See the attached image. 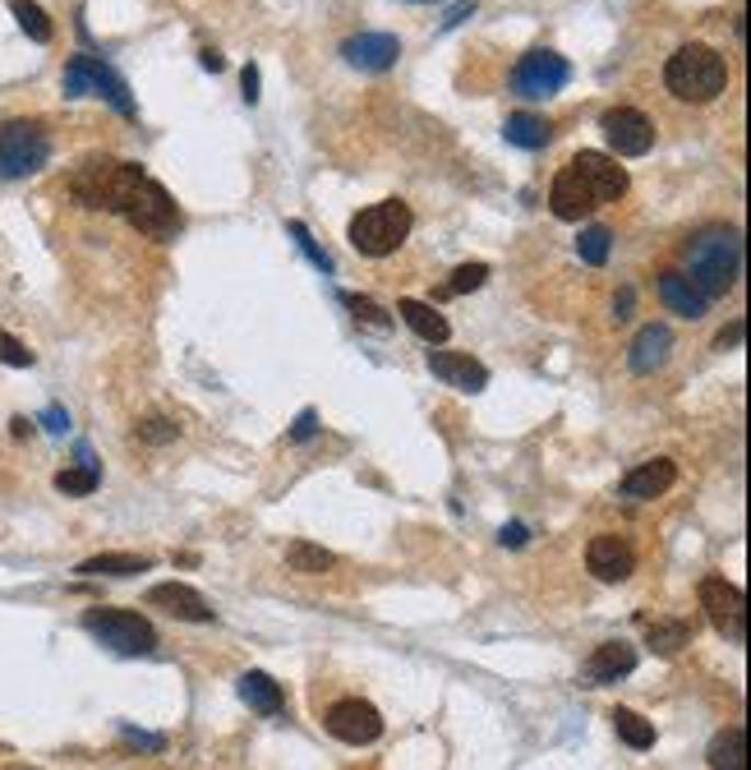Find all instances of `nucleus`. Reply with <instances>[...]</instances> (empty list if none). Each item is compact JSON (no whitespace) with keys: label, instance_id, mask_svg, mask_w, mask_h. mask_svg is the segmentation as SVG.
Masks as SVG:
<instances>
[{"label":"nucleus","instance_id":"79ce46f5","mask_svg":"<svg viewBox=\"0 0 751 770\" xmlns=\"http://www.w3.org/2000/svg\"><path fill=\"white\" fill-rule=\"evenodd\" d=\"M240 88H245V102L254 106L258 102V65H245V70H240Z\"/></svg>","mask_w":751,"mask_h":770},{"label":"nucleus","instance_id":"58836bf2","mask_svg":"<svg viewBox=\"0 0 751 770\" xmlns=\"http://www.w3.org/2000/svg\"><path fill=\"white\" fill-rule=\"evenodd\" d=\"M525 540H530V531H525V521H507L502 531H498V544H502V549H521Z\"/></svg>","mask_w":751,"mask_h":770},{"label":"nucleus","instance_id":"4c0bfd02","mask_svg":"<svg viewBox=\"0 0 751 770\" xmlns=\"http://www.w3.org/2000/svg\"><path fill=\"white\" fill-rule=\"evenodd\" d=\"M120 738H125V747H139V752H166V738L162 734H143V729H120Z\"/></svg>","mask_w":751,"mask_h":770},{"label":"nucleus","instance_id":"412c9836","mask_svg":"<svg viewBox=\"0 0 751 770\" xmlns=\"http://www.w3.org/2000/svg\"><path fill=\"white\" fill-rule=\"evenodd\" d=\"M669 346H673V333H669V327H665V323H646V327L636 333L627 360H632L636 373H655L659 365L669 360Z\"/></svg>","mask_w":751,"mask_h":770},{"label":"nucleus","instance_id":"9d476101","mask_svg":"<svg viewBox=\"0 0 751 770\" xmlns=\"http://www.w3.org/2000/svg\"><path fill=\"white\" fill-rule=\"evenodd\" d=\"M701 609L715 623L719 636H728L733 646L747 642V596L728 582V577H705L701 582Z\"/></svg>","mask_w":751,"mask_h":770},{"label":"nucleus","instance_id":"5701e85b","mask_svg":"<svg viewBox=\"0 0 751 770\" xmlns=\"http://www.w3.org/2000/svg\"><path fill=\"white\" fill-rule=\"evenodd\" d=\"M240 701H245L250 711H258V715H281V711H286V692H281V683H273V678H268V674H258V669L240 674Z\"/></svg>","mask_w":751,"mask_h":770},{"label":"nucleus","instance_id":"393cba45","mask_svg":"<svg viewBox=\"0 0 751 770\" xmlns=\"http://www.w3.org/2000/svg\"><path fill=\"white\" fill-rule=\"evenodd\" d=\"M148 567H152V559H143V554H93L74 572L79 577H135V572H148Z\"/></svg>","mask_w":751,"mask_h":770},{"label":"nucleus","instance_id":"20e7f679","mask_svg":"<svg viewBox=\"0 0 751 770\" xmlns=\"http://www.w3.org/2000/svg\"><path fill=\"white\" fill-rule=\"evenodd\" d=\"M665 83L678 102H715L724 88H728V65L715 47H705V42H688V47H678L665 65Z\"/></svg>","mask_w":751,"mask_h":770},{"label":"nucleus","instance_id":"ddd939ff","mask_svg":"<svg viewBox=\"0 0 751 770\" xmlns=\"http://www.w3.org/2000/svg\"><path fill=\"white\" fill-rule=\"evenodd\" d=\"M327 734L350 743V747H365V743H373L383 734V715H379V706H369V701L346 697L327 711Z\"/></svg>","mask_w":751,"mask_h":770},{"label":"nucleus","instance_id":"423d86ee","mask_svg":"<svg viewBox=\"0 0 751 770\" xmlns=\"http://www.w3.org/2000/svg\"><path fill=\"white\" fill-rule=\"evenodd\" d=\"M51 158V135L42 120H5L0 125V181H24Z\"/></svg>","mask_w":751,"mask_h":770},{"label":"nucleus","instance_id":"37998d69","mask_svg":"<svg viewBox=\"0 0 751 770\" xmlns=\"http://www.w3.org/2000/svg\"><path fill=\"white\" fill-rule=\"evenodd\" d=\"M475 14V0H466V5H457V10H448V19H443V28H457L461 19H471Z\"/></svg>","mask_w":751,"mask_h":770},{"label":"nucleus","instance_id":"39448f33","mask_svg":"<svg viewBox=\"0 0 751 770\" xmlns=\"http://www.w3.org/2000/svg\"><path fill=\"white\" fill-rule=\"evenodd\" d=\"M411 227H415L411 204L383 199V204H373V208L350 217V245H356L360 254H369V258H383L392 250H402V240L411 235Z\"/></svg>","mask_w":751,"mask_h":770},{"label":"nucleus","instance_id":"7ed1b4c3","mask_svg":"<svg viewBox=\"0 0 751 770\" xmlns=\"http://www.w3.org/2000/svg\"><path fill=\"white\" fill-rule=\"evenodd\" d=\"M143 166L139 162H120V158H88L74 175H70V194L83 208H102V212H125L129 194L139 189L143 181Z\"/></svg>","mask_w":751,"mask_h":770},{"label":"nucleus","instance_id":"c9c22d12","mask_svg":"<svg viewBox=\"0 0 751 770\" xmlns=\"http://www.w3.org/2000/svg\"><path fill=\"white\" fill-rule=\"evenodd\" d=\"M33 350L19 342V337H10V333H0V365H14V369H33Z\"/></svg>","mask_w":751,"mask_h":770},{"label":"nucleus","instance_id":"f257e3e1","mask_svg":"<svg viewBox=\"0 0 751 770\" xmlns=\"http://www.w3.org/2000/svg\"><path fill=\"white\" fill-rule=\"evenodd\" d=\"M627 194V171L617 166V158L609 152H577L558 175H554V189H548V208L563 222H581L594 208H604L613 199Z\"/></svg>","mask_w":751,"mask_h":770},{"label":"nucleus","instance_id":"bb28decb","mask_svg":"<svg viewBox=\"0 0 751 770\" xmlns=\"http://www.w3.org/2000/svg\"><path fill=\"white\" fill-rule=\"evenodd\" d=\"M286 567L291 572H304V577H319V572L337 567V554L323 544H309V540H296L291 549H286Z\"/></svg>","mask_w":751,"mask_h":770},{"label":"nucleus","instance_id":"e433bc0d","mask_svg":"<svg viewBox=\"0 0 751 770\" xmlns=\"http://www.w3.org/2000/svg\"><path fill=\"white\" fill-rule=\"evenodd\" d=\"M346 304L356 310L360 323H369V327H392V319H388L383 304H373V300H365V296H346Z\"/></svg>","mask_w":751,"mask_h":770},{"label":"nucleus","instance_id":"9b49d317","mask_svg":"<svg viewBox=\"0 0 751 770\" xmlns=\"http://www.w3.org/2000/svg\"><path fill=\"white\" fill-rule=\"evenodd\" d=\"M567 79H571V65L558 51H548V47L525 51L517 60V70H512V88H517L521 97H530V102H544V97L563 93Z\"/></svg>","mask_w":751,"mask_h":770},{"label":"nucleus","instance_id":"a18cd8bd","mask_svg":"<svg viewBox=\"0 0 751 770\" xmlns=\"http://www.w3.org/2000/svg\"><path fill=\"white\" fill-rule=\"evenodd\" d=\"M198 65H204V70H212V74H222V70H227V60L217 56V51H204V56H198Z\"/></svg>","mask_w":751,"mask_h":770},{"label":"nucleus","instance_id":"6e6552de","mask_svg":"<svg viewBox=\"0 0 751 770\" xmlns=\"http://www.w3.org/2000/svg\"><path fill=\"white\" fill-rule=\"evenodd\" d=\"M65 97H106L120 116H135V97H129V83L106 65L102 56H74L65 65Z\"/></svg>","mask_w":751,"mask_h":770},{"label":"nucleus","instance_id":"cd10ccee","mask_svg":"<svg viewBox=\"0 0 751 770\" xmlns=\"http://www.w3.org/2000/svg\"><path fill=\"white\" fill-rule=\"evenodd\" d=\"M613 729H617V738H623L627 747H636V752H646V747H655V724L650 720H640L636 711H627V706H617L613 715Z\"/></svg>","mask_w":751,"mask_h":770},{"label":"nucleus","instance_id":"f3484780","mask_svg":"<svg viewBox=\"0 0 751 770\" xmlns=\"http://www.w3.org/2000/svg\"><path fill=\"white\" fill-rule=\"evenodd\" d=\"M148 605H152V609H166L171 619H181V623H212V605L198 596L194 586H185V582H162V586H152V590H148Z\"/></svg>","mask_w":751,"mask_h":770},{"label":"nucleus","instance_id":"c03bdc74","mask_svg":"<svg viewBox=\"0 0 751 770\" xmlns=\"http://www.w3.org/2000/svg\"><path fill=\"white\" fill-rule=\"evenodd\" d=\"M738 342H742V323H733V327H724V333H719V342H715V346H719V350H728V346H738Z\"/></svg>","mask_w":751,"mask_h":770},{"label":"nucleus","instance_id":"c85d7f7f","mask_svg":"<svg viewBox=\"0 0 751 770\" xmlns=\"http://www.w3.org/2000/svg\"><path fill=\"white\" fill-rule=\"evenodd\" d=\"M14 19H19V28H24L33 42H51L56 37V24H51V14L37 5V0H14Z\"/></svg>","mask_w":751,"mask_h":770},{"label":"nucleus","instance_id":"a211bd4d","mask_svg":"<svg viewBox=\"0 0 751 770\" xmlns=\"http://www.w3.org/2000/svg\"><path fill=\"white\" fill-rule=\"evenodd\" d=\"M673 480H678V467L669 457H655L646 461V467H636L623 475V485H617V494L623 498H636V503H646V498H659V494H669L673 490Z\"/></svg>","mask_w":751,"mask_h":770},{"label":"nucleus","instance_id":"4468645a","mask_svg":"<svg viewBox=\"0 0 751 770\" xmlns=\"http://www.w3.org/2000/svg\"><path fill=\"white\" fill-rule=\"evenodd\" d=\"M586 567L600 582H627L636 572V549L623 536H594L586 544Z\"/></svg>","mask_w":751,"mask_h":770},{"label":"nucleus","instance_id":"49530a36","mask_svg":"<svg viewBox=\"0 0 751 770\" xmlns=\"http://www.w3.org/2000/svg\"><path fill=\"white\" fill-rule=\"evenodd\" d=\"M10 429H14V438H28V434H33V421H24V415H14Z\"/></svg>","mask_w":751,"mask_h":770},{"label":"nucleus","instance_id":"c756f323","mask_svg":"<svg viewBox=\"0 0 751 770\" xmlns=\"http://www.w3.org/2000/svg\"><path fill=\"white\" fill-rule=\"evenodd\" d=\"M646 636H650V646H655L659 655H678L682 646L692 642V628L682 623V619H665V623H650Z\"/></svg>","mask_w":751,"mask_h":770},{"label":"nucleus","instance_id":"ea45409f","mask_svg":"<svg viewBox=\"0 0 751 770\" xmlns=\"http://www.w3.org/2000/svg\"><path fill=\"white\" fill-rule=\"evenodd\" d=\"M319 434V415L314 411H300V421L291 425V444H304V438Z\"/></svg>","mask_w":751,"mask_h":770},{"label":"nucleus","instance_id":"72a5a7b5","mask_svg":"<svg viewBox=\"0 0 751 770\" xmlns=\"http://www.w3.org/2000/svg\"><path fill=\"white\" fill-rule=\"evenodd\" d=\"M286 231H291V235H296V245L304 250V258H309V263H314V268H319V273H327V277H333V258H327V254L319 250V240H314V235H309V227H304V222H286Z\"/></svg>","mask_w":751,"mask_h":770},{"label":"nucleus","instance_id":"6ab92c4d","mask_svg":"<svg viewBox=\"0 0 751 770\" xmlns=\"http://www.w3.org/2000/svg\"><path fill=\"white\" fill-rule=\"evenodd\" d=\"M636 669V646L627 642H604L594 646L590 659H586V683L590 688H604V683H617V678H627Z\"/></svg>","mask_w":751,"mask_h":770},{"label":"nucleus","instance_id":"473e14b6","mask_svg":"<svg viewBox=\"0 0 751 770\" xmlns=\"http://www.w3.org/2000/svg\"><path fill=\"white\" fill-rule=\"evenodd\" d=\"M484 281H489V263H461V268L448 277L443 296H466V291H480Z\"/></svg>","mask_w":751,"mask_h":770},{"label":"nucleus","instance_id":"dca6fc26","mask_svg":"<svg viewBox=\"0 0 751 770\" xmlns=\"http://www.w3.org/2000/svg\"><path fill=\"white\" fill-rule=\"evenodd\" d=\"M342 56L356 65V70H369V74H383L396 65V56H402V42H396L392 33H360V37H346L342 42Z\"/></svg>","mask_w":751,"mask_h":770},{"label":"nucleus","instance_id":"7c9ffc66","mask_svg":"<svg viewBox=\"0 0 751 770\" xmlns=\"http://www.w3.org/2000/svg\"><path fill=\"white\" fill-rule=\"evenodd\" d=\"M609 245H613L609 227H586L581 240H577V254H581V263H590V268H604V263H609Z\"/></svg>","mask_w":751,"mask_h":770},{"label":"nucleus","instance_id":"f704fd0d","mask_svg":"<svg viewBox=\"0 0 751 770\" xmlns=\"http://www.w3.org/2000/svg\"><path fill=\"white\" fill-rule=\"evenodd\" d=\"M181 438V425H171L166 415H148L139 425V444H175Z\"/></svg>","mask_w":751,"mask_h":770},{"label":"nucleus","instance_id":"09e8293b","mask_svg":"<svg viewBox=\"0 0 751 770\" xmlns=\"http://www.w3.org/2000/svg\"><path fill=\"white\" fill-rule=\"evenodd\" d=\"M0 747H5V743H0Z\"/></svg>","mask_w":751,"mask_h":770},{"label":"nucleus","instance_id":"b1692460","mask_svg":"<svg viewBox=\"0 0 751 770\" xmlns=\"http://www.w3.org/2000/svg\"><path fill=\"white\" fill-rule=\"evenodd\" d=\"M502 139L517 143V148H544L548 139H554V125H548L544 116H535V112H512L502 120Z\"/></svg>","mask_w":751,"mask_h":770},{"label":"nucleus","instance_id":"0eeeda50","mask_svg":"<svg viewBox=\"0 0 751 770\" xmlns=\"http://www.w3.org/2000/svg\"><path fill=\"white\" fill-rule=\"evenodd\" d=\"M83 632H93L102 646H112L116 655H152L158 651V632L143 613H129V609H88L83 613Z\"/></svg>","mask_w":751,"mask_h":770},{"label":"nucleus","instance_id":"4be33fe9","mask_svg":"<svg viewBox=\"0 0 751 770\" xmlns=\"http://www.w3.org/2000/svg\"><path fill=\"white\" fill-rule=\"evenodd\" d=\"M396 314L406 319V327L419 337V342H429V346H443L448 342V319L434 310V304H425V300H396Z\"/></svg>","mask_w":751,"mask_h":770},{"label":"nucleus","instance_id":"1a4fd4ad","mask_svg":"<svg viewBox=\"0 0 751 770\" xmlns=\"http://www.w3.org/2000/svg\"><path fill=\"white\" fill-rule=\"evenodd\" d=\"M120 217L139 235H148V240H171L175 231H181V208H175L166 185H158L152 175H143V181H139V189L129 194V204H125Z\"/></svg>","mask_w":751,"mask_h":770},{"label":"nucleus","instance_id":"f03ea898","mask_svg":"<svg viewBox=\"0 0 751 770\" xmlns=\"http://www.w3.org/2000/svg\"><path fill=\"white\" fill-rule=\"evenodd\" d=\"M688 281L705 300H719L738 286V273H742V235L733 227H705L701 235H692L688 254Z\"/></svg>","mask_w":751,"mask_h":770},{"label":"nucleus","instance_id":"de8ad7c7","mask_svg":"<svg viewBox=\"0 0 751 770\" xmlns=\"http://www.w3.org/2000/svg\"><path fill=\"white\" fill-rule=\"evenodd\" d=\"M613 310H617V319H627V314H632V291H623V296H617V304H613Z\"/></svg>","mask_w":751,"mask_h":770},{"label":"nucleus","instance_id":"a19ab883","mask_svg":"<svg viewBox=\"0 0 751 770\" xmlns=\"http://www.w3.org/2000/svg\"><path fill=\"white\" fill-rule=\"evenodd\" d=\"M42 429H47V434H70V415H65L60 406H47V411H42Z\"/></svg>","mask_w":751,"mask_h":770},{"label":"nucleus","instance_id":"2f4dec72","mask_svg":"<svg viewBox=\"0 0 751 770\" xmlns=\"http://www.w3.org/2000/svg\"><path fill=\"white\" fill-rule=\"evenodd\" d=\"M97 485H102V471H97V467H83V461H79V467H70V471H60V475H56V490H60V494H74V498L93 494Z\"/></svg>","mask_w":751,"mask_h":770},{"label":"nucleus","instance_id":"2eb2a0df","mask_svg":"<svg viewBox=\"0 0 751 770\" xmlns=\"http://www.w3.org/2000/svg\"><path fill=\"white\" fill-rule=\"evenodd\" d=\"M429 373L443 379L457 392H484L489 388V369H484L466 350H429Z\"/></svg>","mask_w":751,"mask_h":770},{"label":"nucleus","instance_id":"a878e982","mask_svg":"<svg viewBox=\"0 0 751 770\" xmlns=\"http://www.w3.org/2000/svg\"><path fill=\"white\" fill-rule=\"evenodd\" d=\"M705 757H710V770H747V729H742V724L719 729Z\"/></svg>","mask_w":751,"mask_h":770},{"label":"nucleus","instance_id":"f8f14e48","mask_svg":"<svg viewBox=\"0 0 751 770\" xmlns=\"http://www.w3.org/2000/svg\"><path fill=\"white\" fill-rule=\"evenodd\" d=\"M600 129L617 158H646L655 148V120L646 112H636V106H613V112H604Z\"/></svg>","mask_w":751,"mask_h":770},{"label":"nucleus","instance_id":"aec40b11","mask_svg":"<svg viewBox=\"0 0 751 770\" xmlns=\"http://www.w3.org/2000/svg\"><path fill=\"white\" fill-rule=\"evenodd\" d=\"M659 300L669 304V310L678 314V319H701L705 310H710V300H705L696 286L688 281V273H659Z\"/></svg>","mask_w":751,"mask_h":770}]
</instances>
